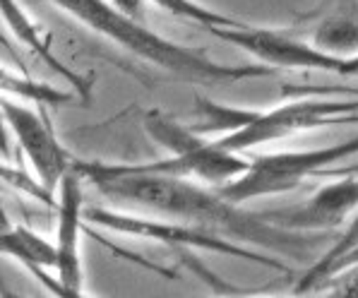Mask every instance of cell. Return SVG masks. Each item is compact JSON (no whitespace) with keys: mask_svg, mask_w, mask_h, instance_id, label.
<instances>
[{"mask_svg":"<svg viewBox=\"0 0 358 298\" xmlns=\"http://www.w3.org/2000/svg\"><path fill=\"white\" fill-rule=\"evenodd\" d=\"M217 38L234 46L243 48L252 58L269 68H282V70H320V73H334L344 75L346 58L327 53L322 48L306 43L301 38L286 34L277 29H262V27H212Z\"/></svg>","mask_w":358,"mask_h":298,"instance_id":"7","label":"cell"},{"mask_svg":"<svg viewBox=\"0 0 358 298\" xmlns=\"http://www.w3.org/2000/svg\"><path fill=\"white\" fill-rule=\"evenodd\" d=\"M85 217L92 224L108 229L113 234L120 236H130V239H147L152 243H164V246H173V248H197V250H212L219 255H234V257H243V260L264 264V267L274 269V272L291 274V267L284 264L282 260H277L274 255H264V253H255L250 248L238 246L236 241H229L224 236H217L212 231H202L197 226L176 222V219H145V217H135V214H125V212H115V209H90L85 212Z\"/></svg>","mask_w":358,"mask_h":298,"instance_id":"6","label":"cell"},{"mask_svg":"<svg viewBox=\"0 0 358 298\" xmlns=\"http://www.w3.org/2000/svg\"><path fill=\"white\" fill-rule=\"evenodd\" d=\"M0 92L10 94V97H17L22 101H31L38 106L56 108L68 104L70 94L63 90H56L48 82L31 80L27 75H17L15 70H10L8 65H0Z\"/></svg>","mask_w":358,"mask_h":298,"instance_id":"15","label":"cell"},{"mask_svg":"<svg viewBox=\"0 0 358 298\" xmlns=\"http://www.w3.org/2000/svg\"><path fill=\"white\" fill-rule=\"evenodd\" d=\"M70 17L85 24L87 29L106 36L115 46L132 56L142 58L145 63L157 65L180 80L195 85H217V82H238V80H260L272 77L274 68L264 63L252 65H227L207 58L197 48L180 46V43L164 38L135 20L132 15L115 8L111 0H48Z\"/></svg>","mask_w":358,"mask_h":298,"instance_id":"2","label":"cell"},{"mask_svg":"<svg viewBox=\"0 0 358 298\" xmlns=\"http://www.w3.org/2000/svg\"><path fill=\"white\" fill-rule=\"evenodd\" d=\"M358 209V178L339 176V180L320 187L306 205L282 212H262L269 222L291 231H329L337 229Z\"/></svg>","mask_w":358,"mask_h":298,"instance_id":"10","label":"cell"},{"mask_svg":"<svg viewBox=\"0 0 358 298\" xmlns=\"http://www.w3.org/2000/svg\"><path fill=\"white\" fill-rule=\"evenodd\" d=\"M3 185H5V180H3V178H0V190H3Z\"/></svg>","mask_w":358,"mask_h":298,"instance_id":"23","label":"cell"},{"mask_svg":"<svg viewBox=\"0 0 358 298\" xmlns=\"http://www.w3.org/2000/svg\"><path fill=\"white\" fill-rule=\"evenodd\" d=\"M303 22H313V46L341 58L358 56V0H320Z\"/></svg>","mask_w":358,"mask_h":298,"instance_id":"11","label":"cell"},{"mask_svg":"<svg viewBox=\"0 0 358 298\" xmlns=\"http://www.w3.org/2000/svg\"><path fill=\"white\" fill-rule=\"evenodd\" d=\"M354 264H358V246L356 248H351L349 253H346L341 260L334 264V269H332V279L337 277L339 272H344V269H349V267H354Z\"/></svg>","mask_w":358,"mask_h":298,"instance_id":"20","label":"cell"},{"mask_svg":"<svg viewBox=\"0 0 358 298\" xmlns=\"http://www.w3.org/2000/svg\"><path fill=\"white\" fill-rule=\"evenodd\" d=\"M0 108H3L10 132L15 135L24 157L29 159L38 185L51 192L58 190L60 178L68 173L75 159L58 140L53 125L31 106L17 101V97H0Z\"/></svg>","mask_w":358,"mask_h":298,"instance_id":"8","label":"cell"},{"mask_svg":"<svg viewBox=\"0 0 358 298\" xmlns=\"http://www.w3.org/2000/svg\"><path fill=\"white\" fill-rule=\"evenodd\" d=\"M358 246V209H356V217L351 219V224L346 226V231L339 236L337 241L329 246V250L324 253L320 260H315L308 267V272L303 274L301 281L296 284V294H308V291L313 289H320V286L327 284L329 279H332V269L334 264H337L341 257L346 255V253L351 250V248Z\"/></svg>","mask_w":358,"mask_h":298,"instance_id":"14","label":"cell"},{"mask_svg":"<svg viewBox=\"0 0 358 298\" xmlns=\"http://www.w3.org/2000/svg\"><path fill=\"white\" fill-rule=\"evenodd\" d=\"M0 17H3L5 24H8V29L17 36V41L24 43L31 53H36V56L41 58L43 63L53 70V73L63 77V80L68 82L77 94H80L82 101H90L92 77L75 73V70L68 68L63 60L53 56L51 46H48V41H46V34L38 29V24L29 17V15H27V10L22 8L17 0H0Z\"/></svg>","mask_w":358,"mask_h":298,"instance_id":"12","label":"cell"},{"mask_svg":"<svg viewBox=\"0 0 358 298\" xmlns=\"http://www.w3.org/2000/svg\"><path fill=\"white\" fill-rule=\"evenodd\" d=\"M111 3L123 10V13L132 15L135 20H142V0H111Z\"/></svg>","mask_w":358,"mask_h":298,"instance_id":"19","label":"cell"},{"mask_svg":"<svg viewBox=\"0 0 358 298\" xmlns=\"http://www.w3.org/2000/svg\"><path fill=\"white\" fill-rule=\"evenodd\" d=\"M332 294L358 298V264H354V267H349V269H344V272H339V281L334 284Z\"/></svg>","mask_w":358,"mask_h":298,"instance_id":"18","label":"cell"},{"mask_svg":"<svg viewBox=\"0 0 358 298\" xmlns=\"http://www.w3.org/2000/svg\"><path fill=\"white\" fill-rule=\"evenodd\" d=\"M75 169L85 180L118 205H135L164 219H176L202 231H212L236 243L279 253L291 260H310L317 243L327 236L322 231H291L269 222L262 212H248L224 197L217 187L192 183L185 176L140 171L132 164L80 162Z\"/></svg>","mask_w":358,"mask_h":298,"instance_id":"1","label":"cell"},{"mask_svg":"<svg viewBox=\"0 0 358 298\" xmlns=\"http://www.w3.org/2000/svg\"><path fill=\"white\" fill-rule=\"evenodd\" d=\"M152 3L157 5V8L166 10V13L173 15V17L197 22V24L207 27V29H212V27L245 24V22H241V20H234V17H229V15H222V13H217V10L205 8V5H200L197 0H152Z\"/></svg>","mask_w":358,"mask_h":298,"instance_id":"17","label":"cell"},{"mask_svg":"<svg viewBox=\"0 0 358 298\" xmlns=\"http://www.w3.org/2000/svg\"><path fill=\"white\" fill-rule=\"evenodd\" d=\"M195 123L190 125L192 130L202 132V135H212V132H222V135H229V132L238 130L241 125L245 123L250 108H234V106H224V104H217L212 99H195Z\"/></svg>","mask_w":358,"mask_h":298,"instance_id":"16","label":"cell"},{"mask_svg":"<svg viewBox=\"0 0 358 298\" xmlns=\"http://www.w3.org/2000/svg\"><path fill=\"white\" fill-rule=\"evenodd\" d=\"M358 73V56H351L346 58V68H344V75H356Z\"/></svg>","mask_w":358,"mask_h":298,"instance_id":"22","label":"cell"},{"mask_svg":"<svg viewBox=\"0 0 358 298\" xmlns=\"http://www.w3.org/2000/svg\"><path fill=\"white\" fill-rule=\"evenodd\" d=\"M85 178L75 169V162L58 183V231H56V279L63 296L85 294V269L80 255L82 219H85Z\"/></svg>","mask_w":358,"mask_h":298,"instance_id":"9","label":"cell"},{"mask_svg":"<svg viewBox=\"0 0 358 298\" xmlns=\"http://www.w3.org/2000/svg\"><path fill=\"white\" fill-rule=\"evenodd\" d=\"M337 123H358V94H351L349 99H322L315 94L313 97L303 94L269 111H250L238 130L217 137V142L231 152H243L257 145L284 140L296 132Z\"/></svg>","mask_w":358,"mask_h":298,"instance_id":"5","label":"cell"},{"mask_svg":"<svg viewBox=\"0 0 358 298\" xmlns=\"http://www.w3.org/2000/svg\"><path fill=\"white\" fill-rule=\"evenodd\" d=\"M145 130L154 142L169 149L171 157L152 164H132L140 171L185 176L219 187L236 180L250 166V162L241 157V152H231L217 140H207V135L185 128L162 111H150L145 115Z\"/></svg>","mask_w":358,"mask_h":298,"instance_id":"3","label":"cell"},{"mask_svg":"<svg viewBox=\"0 0 358 298\" xmlns=\"http://www.w3.org/2000/svg\"><path fill=\"white\" fill-rule=\"evenodd\" d=\"M354 154H358V135L329 147L262 154V157L252 159L245 173H241L227 185H219L217 190L238 205L257 200V197L284 195V192L296 190L306 178L322 176V171L332 169L334 164L344 162Z\"/></svg>","mask_w":358,"mask_h":298,"instance_id":"4","label":"cell"},{"mask_svg":"<svg viewBox=\"0 0 358 298\" xmlns=\"http://www.w3.org/2000/svg\"><path fill=\"white\" fill-rule=\"evenodd\" d=\"M0 154L3 157H10V128L8 120L3 115V108H0Z\"/></svg>","mask_w":358,"mask_h":298,"instance_id":"21","label":"cell"},{"mask_svg":"<svg viewBox=\"0 0 358 298\" xmlns=\"http://www.w3.org/2000/svg\"><path fill=\"white\" fill-rule=\"evenodd\" d=\"M0 255L15 257L17 262L24 264L43 286L53 291V294L63 296L58 279L48 277V269H56V246L38 236L36 231L27 229V226H10V229H0Z\"/></svg>","mask_w":358,"mask_h":298,"instance_id":"13","label":"cell"}]
</instances>
